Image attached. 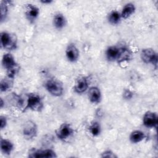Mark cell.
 <instances>
[{
	"label": "cell",
	"instance_id": "obj_11",
	"mask_svg": "<svg viewBox=\"0 0 158 158\" xmlns=\"http://www.w3.org/2000/svg\"><path fill=\"white\" fill-rule=\"evenodd\" d=\"M88 96L90 102L94 104H98L101 100V91L99 88L96 86H92L89 89Z\"/></svg>",
	"mask_w": 158,
	"mask_h": 158
},
{
	"label": "cell",
	"instance_id": "obj_6",
	"mask_svg": "<svg viewBox=\"0 0 158 158\" xmlns=\"http://www.w3.org/2000/svg\"><path fill=\"white\" fill-rule=\"evenodd\" d=\"M37 126L32 120H27L23 124L22 128V133L25 138L27 139H32L37 135Z\"/></svg>",
	"mask_w": 158,
	"mask_h": 158
},
{
	"label": "cell",
	"instance_id": "obj_19",
	"mask_svg": "<svg viewBox=\"0 0 158 158\" xmlns=\"http://www.w3.org/2000/svg\"><path fill=\"white\" fill-rule=\"evenodd\" d=\"M53 21L54 26L58 29L62 28L66 23V20L65 17L60 13H58L54 15Z\"/></svg>",
	"mask_w": 158,
	"mask_h": 158
},
{
	"label": "cell",
	"instance_id": "obj_14",
	"mask_svg": "<svg viewBox=\"0 0 158 158\" xmlns=\"http://www.w3.org/2000/svg\"><path fill=\"white\" fill-rule=\"evenodd\" d=\"M120 51V48L115 46H109L106 50V57L109 60H117Z\"/></svg>",
	"mask_w": 158,
	"mask_h": 158
},
{
	"label": "cell",
	"instance_id": "obj_27",
	"mask_svg": "<svg viewBox=\"0 0 158 158\" xmlns=\"http://www.w3.org/2000/svg\"><path fill=\"white\" fill-rule=\"evenodd\" d=\"M40 2L43 4H50L52 1L51 0H41Z\"/></svg>",
	"mask_w": 158,
	"mask_h": 158
},
{
	"label": "cell",
	"instance_id": "obj_2",
	"mask_svg": "<svg viewBox=\"0 0 158 158\" xmlns=\"http://www.w3.org/2000/svg\"><path fill=\"white\" fill-rule=\"evenodd\" d=\"M43 108V102L41 97L35 93H30L27 96V104L25 109H30L33 111L40 112Z\"/></svg>",
	"mask_w": 158,
	"mask_h": 158
},
{
	"label": "cell",
	"instance_id": "obj_20",
	"mask_svg": "<svg viewBox=\"0 0 158 158\" xmlns=\"http://www.w3.org/2000/svg\"><path fill=\"white\" fill-rule=\"evenodd\" d=\"M121 19V15L119 12L116 10L112 11L109 15V22L113 25H115L119 23Z\"/></svg>",
	"mask_w": 158,
	"mask_h": 158
},
{
	"label": "cell",
	"instance_id": "obj_4",
	"mask_svg": "<svg viewBox=\"0 0 158 158\" xmlns=\"http://www.w3.org/2000/svg\"><path fill=\"white\" fill-rule=\"evenodd\" d=\"M1 47L8 50L15 49L17 47V38L14 34L6 31L1 33Z\"/></svg>",
	"mask_w": 158,
	"mask_h": 158
},
{
	"label": "cell",
	"instance_id": "obj_26",
	"mask_svg": "<svg viewBox=\"0 0 158 158\" xmlns=\"http://www.w3.org/2000/svg\"><path fill=\"white\" fill-rule=\"evenodd\" d=\"M7 125V120L6 118L4 116H1L0 117V127L1 129H3L4 128L6 127Z\"/></svg>",
	"mask_w": 158,
	"mask_h": 158
},
{
	"label": "cell",
	"instance_id": "obj_15",
	"mask_svg": "<svg viewBox=\"0 0 158 158\" xmlns=\"http://www.w3.org/2000/svg\"><path fill=\"white\" fill-rule=\"evenodd\" d=\"M131 57V53L129 49L127 48L122 47L120 48L119 54L117 59L118 63H121L125 61H127Z\"/></svg>",
	"mask_w": 158,
	"mask_h": 158
},
{
	"label": "cell",
	"instance_id": "obj_10",
	"mask_svg": "<svg viewBox=\"0 0 158 158\" xmlns=\"http://www.w3.org/2000/svg\"><path fill=\"white\" fill-rule=\"evenodd\" d=\"M67 59L71 62H76L79 57V51L73 43L69 44L65 50Z\"/></svg>",
	"mask_w": 158,
	"mask_h": 158
},
{
	"label": "cell",
	"instance_id": "obj_23",
	"mask_svg": "<svg viewBox=\"0 0 158 158\" xmlns=\"http://www.w3.org/2000/svg\"><path fill=\"white\" fill-rule=\"evenodd\" d=\"M7 1H1V22H2L6 18L8 8Z\"/></svg>",
	"mask_w": 158,
	"mask_h": 158
},
{
	"label": "cell",
	"instance_id": "obj_18",
	"mask_svg": "<svg viewBox=\"0 0 158 158\" xmlns=\"http://www.w3.org/2000/svg\"><path fill=\"white\" fill-rule=\"evenodd\" d=\"M145 138L144 132L140 130H135L130 135V140L133 143H138L143 141Z\"/></svg>",
	"mask_w": 158,
	"mask_h": 158
},
{
	"label": "cell",
	"instance_id": "obj_9",
	"mask_svg": "<svg viewBox=\"0 0 158 158\" xmlns=\"http://www.w3.org/2000/svg\"><path fill=\"white\" fill-rule=\"evenodd\" d=\"M30 157H35V158H39V157H56L57 155L56 152L50 149H31L30 150L29 152Z\"/></svg>",
	"mask_w": 158,
	"mask_h": 158
},
{
	"label": "cell",
	"instance_id": "obj_7",
	"mask_svg": "<svg viewBox=\"0 0 158 158\" xmlns=\"http://www.w3.org/2000/svg\"><path fill=\"white\" fill-rule=\"evenodd\" d=\"M73 133V130L70 125L67 123H64L56 130V134L58 139L64 140L69 138Z\"/></svg>",
	"mask_w": 158,
	"mask_h": 158
},
{
	"label": "cell",
	"instance_id": "obj_25",
	"mask_svg": "<svg viewBox=\"0 0 158 158\" xmlns=\"http://www.w3.org/2000/svg\"><path fill=\"white\" fill-rule=\"evenodd\" d=\"M133 93L131 91L127 89L123 92V97L125 99H130L133 97Z\"/></svg>",
	"mask_w": 158,
	"mask_h": 158
},
{
	"label": "cell",
	"instance_id": "obj_12",
	"mask_svg": "<svg viewBox=\"0 0 158 158\" xmlns=\"http://www.w3.org/2000/svg\"><path fill=\"white\" fill-rule=\"evenodd\" d=\"M39 14L40 10L36 6L30 4L26 6L25 15L29 21H34L38 17Z\"/></svg>",
	"mask_w": 158,
	"mask_h": 158
},
{
	"label": "cell",
	"instance_id": "obj_21",
	"mask_svg": "<svg viewBox=\"0 0 158 158\" xmlns=\"http://www.w3.org/2000/svg\"><path fill=\"white\" fill-rule=\"evenodd\" d=\"M89 130L90 133L94 136H98L101 133V127L98 122H93L89 127Z\"/></svg>",
	"mask_w": 158,
	"mask_h": 158
},
{
	"label": "cell",
	"instance_id": "obj_16",
	"mask_svg": "<svg viewBox=\"0 0 158 158\" xmlns=\"http://www.w3.org/2000/svg\"><path fill=\"white\" fill-rule=\"evenodd\" d=\"M135 11V6L132 3L126 4L122 9V10L120 13L121 18L126 19L131 16Z\"/></svg>",
	"mask_w": 158,
	"mask_h": 158
},
{
	"label": "cell",
	"instance_id": "obj_28",
	"mask_svg": "<svg viewBox=\"0 0 158 158\" xmlns=\"http://www.w3.org/2000/svg\"><path fill=\"white\" fill-rule=\"evenodd\" d=\"M3 104H4V102H3V101H2V99L1 98V107L2 108V106H3Z\"/></svg>",
	"mask_w": 158,
	"mask_h": 158
},
{
	"label": "cell",
	"instance_id": "obj_22",
	"mask_svg": "<svg viewBox=\"0 0 158 158\" xmlns=\"http://www.w3.org/2000/svg\"><path fill=\"white\" fill-rule=\"evenodd\" d=\"M12 83L10 80L8 79H2L1 81L0 84V89L1 92H6L9 90L12 86Z\"/></svg>",
	"mask_w": 158,
	"mask_h": 158
},
{
	"label": "cell",
	"instance_id": "obj_3",
	"mask_svg": "<svg viewBox=\"0 0 158 158\" xmlns=\"http://www.w3.org/2000/svg\"><path fill=\"white\" fill-rule=\"evenodd\" d=\"M46 90L52 96L59 97L62 95L64 87L62 83L57 79H50L45 84Z\"/></svg>",
	"mask_w": 158,
	"mask_h": 158
},
{
	"label": "cell",
	"instance_id": "obj_8",
	"mask_svg": "<svg viewBox=\"0 0 158 158\" xmlns=\"http://www.w3.org/2000/svg\"><path fill=\"white\" fill-rule=\"evenodd\" d=\"M158 122L157 115L156 112L148 111L146 112L143 118V125L147 128H156Z\"/></svg>",
	"mask_w": 158,
	"mask_h": 158
},
{
	"label": "cell",
	"instance_id": "obj_17",
	"mask_svg": "<svg viewBox=\"0 0 158 158\" xmlns=\"http://www.w3.org/2000/svg\"><path fill=\"white\" fill-rule=\"evenodd\" d=\"M0 145L1 151L6 155L10 154L14 149V145L12 142L6 139H1Z\"/></svg>",
	"mask_w": 158,
	"mask_h": 158
},
{
	"label": "cell",
	"instance_id": "obj_1",
	"mask_svg": "<svg viewBox=\"0 0 158 158\" xmlns=\"http://www.w3.org/2000/svg\"><path fill=\"white\" fill-rule=\"evenodd\" d=\"M2 64L4 69H6L7 77L13 79L19 72L20 67L16 63L14 57L10 53L4 54L2 59Z\"/></svg>",
	"mask_w": 158,
	"mask_h": 158
},
{
	"label": "cell",
	"instance_id": "obj_24",
	"mask_svg": "<svg viewBox=\"0 0 158 158\" xmlns=\"http://www.w3.org/2000/svg\"><path fill=\"white\" fill-rule=\"evenodd\" d=\"M101 157H107V158H116L117 157V156H116L114 152H112L111 150H106L103 152L101 153Z\"/></svg>",
	"mask_w": 158,
	"mask_h": 158
},
{
	"label": "cell",
	"instance_id": "obj_5",
	"mask_svg": "<svg viewBox=\"0 0 158 158\" xmlns=\"http://www.w3.org/2000/svg\"><path fill=\"white\" fill-rule=\"evenodd\" d=\"M140 57L142 61L145 64H151L157 67V54L152 48L143 49L141 52Z\"/></svg>",
	"mask_w": 158,
	"mask_h": 158
},
{
	"label": "cell",
	"instance_id": "obj_13",
	"mask_svg": "<svg viewBox=\"0 0 158 158\" xmlns=\"http://www.w3.org/2000/svg\"><path fill=\"white\" fill-rule=\"evenodd\" d=\"M88 88V79L85 77H80L76 81L74 90L76 93L80 94L86 91Z\"/></svg>",
	"mask_w": 158,
	"mask_h": 158
}]
</instances>
